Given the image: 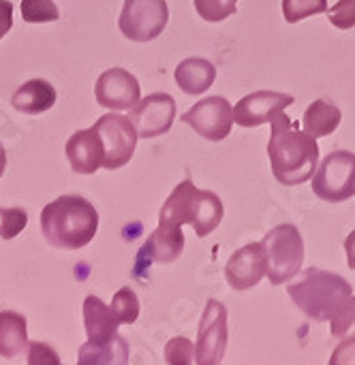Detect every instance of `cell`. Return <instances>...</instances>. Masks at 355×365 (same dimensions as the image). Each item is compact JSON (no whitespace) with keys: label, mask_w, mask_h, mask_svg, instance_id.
I'll list each match as a JSON object with an SVG mask.
<instances>
[{"label":"cell","mask_w":355,"mask_h":365,"mask_svg":"<svg viewBox=\"0 0 355 365\" xmlns=\"http://www.w3.org/2000/svg\"><path fill=\"white\" fill-rule=\"evenodd\" d=\"M268 141V158L274 178L285 186H298L309 182L319 167L317 137L300 130V122H294L281 111L272 122Z\"/></svg>","instance_id":"1"},{"label":"cell","mask_w":355,"mask_h":365,"mask_svg":"<svg viewBox=\"0 0 355 365\" xmlns=\"http://www.w3.org/2000/svg\"><path fill=\"white\" fill-rule=\"evenodd\" d=\"M96 229L99 212L79 195H62L41 212V233L54 248L79 250L94 240Z\"/></svg>","instance_id":"2"},{"label":"cell","mask_w":355,"mask_h":365,"mask_svg":"<svg viewBox=\"0 0 355 365\" xmlns=\"http://www.w3.org/2000/svg\"><path fill=\"white\" fill-rule=\"evenodd\" d=\"M223 201L212 190H201L193 184L191 178L180 182L171 195L165 199L159 222L165 225H191L197 233V237H208L223 220Z\"/></svg>","instance_id":"3"},{"label":"cell","mask_w":355,"mask_h":365,"mask_svg":"<svg viewBox=\"0 0 355 365\" xmlns=\"http://www.w3.org/2000/svg\"><path fill=\"white\" fill-rule=\"evenodd\" d=\"M287 293L311 321H330L343 302L354 295V289L339 274L309 267L300 280L289 284Z\"/></svg>","instance_id":"4"},{"label":"cell","mask_w":355,"mask_h":365,"mask_svg":"<svg viewBox=\"0 0 355 365\" xmlns=\"http://www.w3.org/2000/svg\"><path fill=\"white\" fill-rule=\"evenodd\" d=\"M266 257H268V280L272 284H285L304 263V240L296 225H279L266 237Z\"/></svg>","instance_id":"5"},{"label":"cell","mask_w":355,"mask_h":365,"mask_svg":"<svg viewBox=\"0 0 355 365\" xmlns=\"http://www.w3.org/2000/svg\"><path fill=\"white\" fill-rule=\"evenodd\" d=\"M313 192L326 203H343L355 195V154L336 150L328 154L313 175Z\"/></svg>","instance_id":"6"},{"label":"cell","mask_w":355,"mask_h":365,"mask_svg":"<svg viewBox=\"0 0 355 365\" xmlns=\"http://www.w3.org/2000/svg\"><path fill=\"white\" fill-rule=\"evenodd\" d=\"M167 21L169 6L165 0H124L118 28L129 41L148 43L161 36Z\"/></svg>","instance_id":"7"},{"label":"cell","mask_w":355,"mask_h":365,"mask_svg":"<svg viewBox=\"0 0 355 365\" xmlns=\"http://www.w3.org/2000/svg\"><path fill=\"white\" fill-rule=\"evenodd\" d=\"M94 128L101 135L103 141V167L114 171L124 167L137 148V126L133 124V120L129 115L122 113H105L96 120Z\"/></svg>","instance_id":"8"},{"label":"cell","mask_w":355,"mask_h":365,"mask_svg":"<svg viewBox=\"0 0 355 365\" xmlns=\"http://www.w3.org/2000/svg\"><path fill=\"white\" fill-rule=\"evenodd\" d=\"M229 340L227 329V308L216 302L208 299L206 310L199 321L197 329V344H195V364L197 365H219L225 357Z\"/></svg>","instance_id":"9"},{"label":"cell","mask_w":355,"mask_h":365,"mask_svg":"<svg viewBox=\"0 0 355 365\" xmlns=\"http://www.w3.org/2000/svg\"><path fill=\"white\" fill-rule=\"evenodd\" d=\"M182 122L189 124L197 135L208 141H223L234 128V107L223 96H208L195 103L184 115Z\"/></svg>","instance_id":"10"},{"label":"cell","mask_w":355,"mask_h":365,"mask_svg":"<svg viewBox=\"0 0 355 365\" xmlns=\"http://www.w3.org/2000/svg\"><path fill=\"white\" fill-rule=\"evenodd\" d=\"M94 96L101 107L111 111H124V109H133L139 103L141 88L133 73L114 66L99 75L94 83Z\"/></svg>","instance_id":"11"},{"label":"cell","mask_w":355,"mask_h":365,"mask_svg":"<svg viewBox=\"0 0 355 365\" xmlns=\"http://www.w3.org/2000/svg\"><path fill=\"white\" fill-rule=\"evenodd\" d=\"M129 118L137 126L139 137L144 139L161 137L171 128L176 120V101L171 94H165V92L148 94L139 98V103L131 109Z\"/></svg>","instance_id":"12"},{"label":"cell","mask_w":355,"mask_h":365,"mask_svg":"<svg viewBox=\"0 0 355 365\" xmlns=\"http://www.w3.org/2000/svg\"><path fill=\"white\" fill-rule=\"evenodd\" d=\"M294 103H296V98L291 94L257 90L238 101V105L234 107V120L238 126L255 128V126L272 122L281 111H285Z\"/></svg>","instance_id":"13"},{"label":"cell","mask_w":355,"mask_h":365,"mask_svg":"<svg viewBox=\"0 0 355 365\" xmlns=\"http://www.w3.org/2000/svg\"><path fill=\"white\" fill-rule=\"evenodd\" d=\"M268 276V257L264 242H253L238 252L225 265V280L234 291H249Z\"/></svg>","instance_id":"14"},{"label":"cell","mask_w":355,"mask_h":365,"mask_svg":"<svg viewBox=\"0 0 355 365\" xmlns=\"http://www.w3.org/2000/svg\"><path fill=\"white\" fill-rule=\"evenodd\" d=\"M184 250V233L176 225L159 222V227L148 235L146 244L137 257V272L150 267L152 263H174Z\"/></svg>","instance_id":"15"},{"label":"cell","mask_w":355,"mask_h":365,"mask_svg":"<svg viewBox=\"0 0 355 365\" xmlns=\"http://www.w3.org/2000/svg\"><path fill=\"white\" fill-rule=\"evenodd\" d=\"M64 152L71 169L79 175H92L99 167H103V141L94 126L73 133Z\"/></svg>","instance_id":"16"},{"label":"cell","mask_w":355,"mask_h":365,"mask_svg":"<svg viewBox=\"0 0 355 365\" xmlns=\"http://www.w3.org/2000/svg\"><path fill=\"white\" fill-rule=\"evenodd\" d=\"M120 321L116 319L111 306H105L96 295L84 299V329L90 342H107L118 336Z\"/></svg>","instance_id":"17"},{"label":"cell","mask_w":355,"mask_h":365,"mask_svg":"<svg viewBox=\"0 0 355 365\" xmlns=\"http://www.w3.org/2000/svg\"><path fill=\"white\" fill-rule=\"evenodd\" d=\"M56 98H58L56 88L49 81H45V79H28L26 83H21L13 92L11 105L19 113L39 115V113H45L47 109H51Z\"/></svg>","instance_id":"18"},{"label":"cell","mask_w":355,"mask_h":365,"mask_svg":"<svg viewBox=\"0 0 355 365\" xmlns=\"http://www.w3.org/2000/svg\"><path fill=\"white\" fill-rule=\"evenodd\" d=\"M174 77L184 94L199 96L212 88L216 79V66L206 58H186L176 66Z\"/></svg>","instance_id":"19"},{"label":"cell","mask_w":355,"mask_h":365,"mask_svg":"<svg viewBox=\"0 0 355 365\" xmlns=\"http://www.w3.org/2000/svg\"><path fill=\"white\" fill-rule=\"evenodd\" d=\"M26 319L13 310L0 312V357L15 359L28 353V327Z\"/></svg>","instance_id":"20"},{"label":"cell","mask_w":355,"mask_h":365,"mask_svg":"<svg viewBox=\"0 0 355 365\" xmlns=\"http://www.w3.org/2000/svg\"><path fill=\"white\" fill-rule=\"evenodd\" d=\"M79 365H124L129 364V342L120 334L107 342H86L77 355Z\"/></svg>","instance_id":"21"},{"label":"cell","mask_w":355,"mask_h":365,"mask_svg":"<svg viewBox=\"0 0 355 365\" xmlns=\"http://www.w3.org/2000/svg\"><path fill=\"white\" fill-rule=\"evenodd\" d=\"M341 120H343V113L341 109L330 103V101H313L309 105V109L304 111V118H302V124H304V130L311 133L313 137H328L332 135L339 126H341Z\"/></svg>","instance_id":"22"},{"label":"cell","mask_w":355,"mask_h":365,"mask_svg":"<svg viewBox=\"0 0 355 365\" xmlns=\"http://www.w3.org/2000/svg\"><path fill=\"white\" fill-rule=\"evenodd\" d=\"M328 11V0H283V15L287 24H298L306 17Z\"/></svg>","instance_id":"23"},{"label":"cell","mask_w":355,"mask_h":365,"mask_svg":"<svg viewBox=\"0 0 355 365\" xmlns=\"http://www.w3.org/2000/svg\"><path fill=\"white\" fill-rule=\"evenodd\" d=\"M330 331L339 340H347L355 336V295L347 297L336 314L330 319Z\"/></svg>","instance_id":"24"},{"label":"cell","mask_w":355,"mask_h":365,"mask_svg":"<svg viewBox=\"0 0 355 365\" xmlns=\"http://www.w3.org/2000/svg\"><path fill=\"white\" fill-rule=\"evenodd\" d=\"M111 310L120 325H133L139 319V299L131 289H120L111 299Z\"/></svg>","instance_id":"25"},{"label":"cell","mask_w":355,"mask_h":365,"mask_svg":"<svg viewBox=\"0 0 355 365\" xmlns=\"http://www.w3.org/2000/svg\"><path fill=\"white\" fill-rule=\"evenodd\" d=\"M21 17L28 24H47L60 17V11L54 0H21Z\"/></svg>","instance_id":"26"},{"label":"cell","mask_w":355,"mask_h":365,"mask_svg":"<svg viewBox=\"0 0 355 365\" xmlns=\"http://www.w3.org/2000/svg\"><path fill=\"white\" fill-rule=\"evenodd\" d=\"M195 11L206 21H223L229 15H236L238 0H195Z\"/></svg>","instance_id":"27"},{"label":"cell","mask_w":355,"mask_h":365,"mask_svg":"<svg viewBox=\"0 0 355 365\" xmlns=\"http://www.w3.org/2000/svg\"><path fill=\"white\" fill-rule=\"evenodd\" d=\"M28 225V214L21 207H0V237L13 240Z\"/></svg>","instance_id":"28"},{"label":"cell","mask_w":355,"mask_h":365,"mask_svg":"<svg viewBox=\"0 0 355 365\" xmlns=\"http://www.w3.org/2000/svg\"><path fill=\"white\" fill-rule=\"evenodd\" d=\"M165 361L171 365L195 364V346L184 336L182 338H174L165 346Z\"/></svg>","instance_id":"29"},{"label":"cell","mask_w":355,"mask_h":365,"mask_svg":"<svg viewBox=\"0 0 355 365\" xmlns=\"http://www.w3.org/2000/svg\"><path fill=\"white\" fill-rule=\"evenodd\" d=\"M328 19L339 30L355 28V0H339L332 9H328Z\"/></svg>","instance_id":"30"},{"label":"cell","mask_w":355,"mask_h":365,"mask_svg":"<svg viewBox=\"0 0 355 365\" xmlns=\"http://www.w3.org/2000/svg\"><path fill=\"white\" fill-rule=\"evenodd\" d=\"M330 365H355V336L343 340L330 357Z\"/></svg>","instance_id":"31"},{"label":"cell","mask_w":355,"mask_h":365,"mask_svg":"<svg viewBox=\"0 0 355 365\" xmlns=\"http://www.w3.org/2000/svg\"><path fill=\"white\" fill-rule=\"evenodd\" d=\"M28 364H60V359H58V355L49 349V346H45V344H36V342H30V346H28Z\"/></svg>","instance_id":"32"},{"label":"cell","mask_w":355,"mask_h":365,"mask_svg":"<svg viewBox=\"0 0 355 365\" xmlns=\"http://www.w3.org/2000/svg\"><path fill=\"white\" fill-rule=\"evenodd\" d=\"M13 26V4L9 0H0V38Z\"/></svg>","instance_id":"33"},{"label":"cell","mask_w":355,"mask_h":365,"mask_svg":"<svg viewBox=\"0 0 355 365\" xmlns=\"http://www.w3.org/2000/svg\"><path fill=\"white\" fill-rule=\"evenodd\" d=\"M345 252H347V265L355 272V229L345 240Z\"/></svg>","instance_id":"34"},{"label":"cell","mask_w":355,"mask_h":365,"mask_svg":"<svg viewBox=\"0 0 355 365\" xmlns=\"http://www.w3.org/2000/svg\"><path fill=\"white\" fill-rule=\"evenodd\" d=\"M4 169H6V152H4V148H2V143H0V178H2V173H4Z\"/></svg>","instance_id":"35"}]
</instances>
